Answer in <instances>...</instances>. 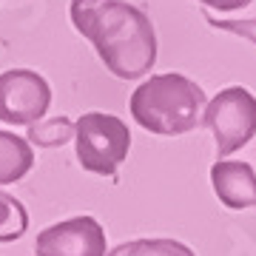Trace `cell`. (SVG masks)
<instances>
[{
    "label": "cell",
    "mask_w": 256,
    "mask_h": 256,
    "mask_svg": "<svg viewBox=\"0 0 256 256\" xmlns=\"http://www.w3.org/2000/svg\"><path fill=\"white\" fill-rule=\"evenodd\" d=\"M74 32L88 40L100 63L120 80H140L156 63V32L146 12L128 0H72Z\"/></svg>",
    "instance_id": "6da1fadb"
},
{
    "label": "cell",
    "mask_w": 256,
    "mask_h": 256,
    "mask_svg": "<svg viewBox=\"0 0 256 256\" xmlns=\"http://www.w3.org/2000/svg\"><path fill=\"white\" fill-rule=\"evenodd\" d=\"M208 97L202 86L185 74H151L131 92L128 111L140 128L156 137H182L202 126Z\"/></svg>",
    "instance_id": "7a4b0ae2"
},
{
    "label": "cell",
    "mask_w": 256,
    "mask_h": 256,
    "mask_svg": "<svg viewBox=\"0 0 256 256\" xmlns=\"http://www.w3.org/2000/svg\"><path fill=\"white\" fill-rule=\"evenodd\" d=\"M131 151V131L120 117L88 111L74 120V154L82 171L114 180Z\"/></svg>",
    "instance_id": "3957f363"
},
{
    "label": "cell",
    "mask_w": 256,
    "mask_h": 256,
    "mask_svg": "<svg viewBox=\"0 0 256 256\" xmlns=\"http://www.w3.org/2000/svg\"><path fill=\"white\" fill-rule=\"evenodd\" d=\"M202 126L214 134L216 160H228L256 137V97L245 86H228L202 111Z\"/></svg>",
    "instance_id": "277c9868"
},
{
    "label": "cell",
    "mask_w": 256,
    "mask_h": 256,
    "mask_svg": "<svg viewBox=\"0 0 256 256\" xmlns=\"http://www.w3.org/2000/svg\"><path fill=\"white\" fill-rule=\"evenodd\" d=\"M52 86L32 68H9L0 74V122L34 126L48 114Z\"/></svg>",
    "instance_id": "5b68a950"
},
{
    "label": "cell",
    "mask_w": 256,
    "mask_h": 256,
    "mask_svg": "<svg viewBox=\"0 0 256 256\" xmlns=\"http://www.w3.org/2000/svg\"><path fill=\"white\" fill-rule=\"evenodd\" d=\"M106 254H108L106 228L88 214L54 222V225L40 230L34 239V256H106Z\"/></svg>",
    "instance_id": "8992f818"
},
{
    "label": "cell",
    "mask_w": 256,
    "mask_h": 256,
    "mask_svg": "<svg viewBox=\"0 0 256 256\" xmlns=\"http://www.w3.org/2000/svg\"><path fill=\"white\" fill-rule=\"evenodd\" d=\"M210 188L230 210L256 208V171L242 160H216L210 165Z\"/></svg>",
    "instance_id": "52a82bcc"
},
{
    "label": "cell",
    "mask_w": 256,
    "mask_h": 256,
    "mask_svg": "<svg viewBox=\"0 0 256 256\" xmlns=\"http://www.w3.org/2000/svg\"><path fill=\"white\" fill-rule=\"evenodd\" d=\"M34 168V146L26 137L0 131V188L20 182Z\"/></svg>",
    "instance_id": "ba28073f"
},
{
    "label": "cell",
    "mask_w": 256,
    "mask_h": 256,
    "mask_svg": "<svg viewBox=\"0 0 256 256\" xmlns=\"http://www.w3.org/2000/svg\"><path fill=\"white\" fill-rule=\"evenodd\" d=\"M26 140L37 148H60L66 142L74 140V122L66 114H57V117H43L40 122L28 126Z\"/></svg>",
    "instance_id": "9c48e42d"
},
{
    "label": "cell",
    "mask_w": 256,
    "mask_h": 256,
    "mask_svg": "<svg viewBox=\"0 0 256 256\" xmlns=\"http://www.w3.org/2000/svg\"><path fill=\"white\" fill-rule=\"evenodd\" d=\"M106 256H196L185 242L176 239H131L111 248Z\"/></svg>",
    "instance_id": "30bf717a"
},
{
    "label": "cell",
    "mask_w": 256,
    "mask_h": 256,
    "mask_svg": "<svg viewBox=\"0 0 256 256\" xmlns=\"http://www.w3.org/2000/svg\"><path fill=\"white\" fill-rule=\"evenodd\" d=\"M28 230V210L26 205L0 188V245L18 242Z\"/></svg>",
    "instance_id": "8fae6325"
},
{
    "label": "cell",
    "mask_w": 256,
    "mask_h": 256,
    "mask_svg": "<svg viewBox=\"0 0 256 256\" xmlns=\"http://www.w3.org/2000/svg\"><path fill=\"white\" fill-rule=\"evenodd\" d=\"M205 23L216 32H228V34H236V37H245L256 46V18H248V20H220L205 12Z\"/></svg>",
    "instance_id": "7c38bea8"
},
{
    "label": "cell",
    "mask_w": 256,
    "mask_h": 256,
    "mask_svg": "<svg viewBox=\"0 0 256 256\" xmlns=\"http://www.w3.org/2000/svg\"><path fill=\"white\" fill-rule=\"evenodd\" d=\"M200 6H205V9H214V12H239L245 9V6H250L254 0H196Z\"/></svg>",
    "instance_id": "4fadbf2b"
}]
</instances>
